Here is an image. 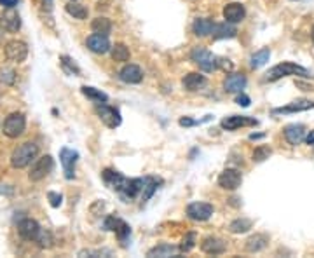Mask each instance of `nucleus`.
I'll return each instance as SVG.
<instances>
[{
  "instance_id": "5",
  "label": "nucleus",
  "mask_w": 314,
  "mask_h": 258,
  "mask_svg": "<svg viewBox=\"0 0 314 258\" xmlns=\"http://www.w3.org/2000/svg\"><path fill=\"white\" fill-rule=\"evenodd\" d=\"M52 166H54V162H52L51 155H44V157L37 159V161L31 164L28 178H30L31 182H40V180H44L45 176L52 171Z\"/></svg>"
},
{
  "instance_id": "26",
  "label": "nucleus",
  "mask_w": 314,
  "mask_h": 258,
  "mask_svg": "<svg viewBox=\"0 0 314 258\" xmlns=\"http://www.w3.org/2000/svg\"><path fill=\"white\" fill-rule=\"evenodd\" d=\"M213 24H215L213 21L201 17V19L194 21L192 30H194V33H196L197 37H208V35H211V31H213Z\"/></svg>"
},
{
  "instance_id": "36",
  "label": "nucleus",
  "mask_w": 314,
  "mask_h": 258,
  "mask_svg": "<svg viewBox=\"0 0 314 258\" xmlns=\"http://www.w3.org/2000/svg\"><path fill=\"white\" fill-rule=\"evenodd\" d=\"M156 189H157V180L156 178H145V185H143V190H142L143 201H147L149 197H152V194L156 192Z\"/></svg>"
},
{
  "instance_id": "11",
  "label": "nucleus",
  "mask_w": 314,
  "mask_h": 258,
  "mask_svg": "<svg viewBox=\"0 0 314 258\" xmlns=\"http://www.w3.org/2000/svg\"><path fill=\"white\" fill-rule=\"evenodd\" d=\"M259 121L253 117H246V115H231V117H225L220 122V126L227 131L238 129V128H246V126H257Z\"/></svg>"
},
{
  "instance_id": "28",
  "label": "nucleus",
  "mask_w": 314,
  "mask_h": 258,
  "mask_svg": "<svg viewBox=\"0 0 314 258\" xmlns=\"http://www.w3.org/2000/svg\"><path fill=\"white\" fill-rule=\"evenodd\" d=\"M91 30L98 35H107L108 37V33L112 31L110 19H107V17H96V19H93V23H91Z\"/></svg>"
},
{
  "instance_id": "3",
  "label": "nucleus",
  "mask_w": 314,
  "mask_h": 258,
  "mask_svg": "<svg viewBox=\"0 0 314 258\" xmlns=\"http://www.w3.org/2000/svg\"><path fill=\"white\" fill-rule=\"evenodd\" d=\"M24 128H26V119H24V115L14 112V114H10L9 117L3 121L2 131L7 138H17L24 133Z\"/></svg>"
},
{
  "instance_id": "47",
  "label": "nucleus",
  "mask_w": 314,
  "mask_h": 258,
  "mask_svg": "<svg viewBox=\"0 0 314 258\" xmlns=\"http://www.w3.org/2000/svg\"><path fill=\"white\" fill-rule=\"evenodd\" d=\"M192 124H196V122L190 121V119H182V121H180V126H192Z\"/></svg>"
},
{
  "instance_id": "6",
  "label": "nucleus",
  "mask_w": 314,
  "mask_h": 258,
  "mask_svg": "<svg viewBox=\"0 0 314 258\" xmlns=\"http://www.w3.org/2000/svg\"><path fill=\"white\" fill-rule=\"evenodd\" d=\"M94 110H96L98 117L101 119V122H103L107 128L114 129L121 124V114H119V110H115V108L108 107V105L105 103H98L96 107H94Z\"/></svg>"
},
{
  "instance_id": "15",
  "label": "nucleus",
  "mask_w": 314,
  "mask_h": 258,
  "mask_svg": "<svg viewBox=\"0 0 314 258\" xmlns=\"http://www.w3.org/2000/svg\"><path fill=\"white\" fill-rule=\"evenodd\" d=\"M86 45L93 52H96V54H105V52H108L112 49L107 35H98V33H94V35H91V37H87Z\"/></svg>"
},
{
  "instance_id": "4",
  "label": "nucleus",
  "mask_w": 314,
  "mask_h": 258,
  "mask_svg": "<svg viewBox=\"0 0 314 258\" xmlns=\"http://www.w3.org/2000/svg\"><path fill=\"white\" fill-rule=\"evenodd\" d=\"M190 58L203 72H213L217 68V58L204 47H196L190 52Z\"/></svg>"
},
{
  "instance_id": "2",
  "label": "nucleus",
  "mask_w": 314,
  "mask_h": 258,
  "mask_svg": "<svg viewBox=\"0 0 314 258\" xmlns=\"http://www.w3.org/2000/svg\"><path fill=\"white\" fill-rule=\"evenodd\" d=\"M288 75L308 77L309 72L304 68V66H299V65H295V63L285 61V63H280V65L273 66V68H271L269 72L266 73V80H269V82H274V80H280V79H283V77H288Z\"/></svg>"
},
{
  "instance_id": "40",
  "label": "nucleus",
  "mask_w": 314,
  "mask_h": 258,
  "mask_svg": "<svg viewBox=\"0 0 314 258\" xmlns=\"http://www.w3.org/2000/svg\"><path fill=\"white\" fill-rule=\"evenodd\" d=\"M0 79H2L5 84H14V80H16V73H14L12 70L5 68L0 72Z\"/></svg>"
},
{
  "instance_id": "21",
  "label": "nucleus",
  "mask_w": 314,
  "mask_h": 258,
  "mask_svg": "<svg viewBox=\"0 0 314 258\" xmlns=\"http://www.w3.org/2000/svg\"><path fill=\"white\" fill-rule=\"evenodd\" d=\"M103 180H105V183L110 187V189L117 190V192H121L122 187H124V183H126L124 176H122L121 173L114 171V169H105V171H103Z\"/></svg>"
},
{
  "instance_id": "45",
  "label": "nucleus",
  "mask_w": 314,
  "mask_h": 258,
  "mask_svg": "<svg viewBox=\"0 0 314 258\" xmlns=\"http://www.w3.org/2000/svg\"><path fill=\"white\" fill-rule=\"evenodd\" d=\"M17 3V0H0V5H3L5 9H12Z\"/></svg>"
},
{
  "instance_id": "29",
  "label": "nucleus",
  "mask_w": 314,
  "mask_h": 258,
  "mask_svg": "<svg viewBox=\"0 0 314 258\" xmlns=\"http://www.w3.org/2000/svg\"><path fill=\"white\" fill-rule=\"evenodd\" d=\"M252 227H253L252 220H248V218H238V220H234L229 225V231L232 234H243V232H248Z\"/></svg>"
},
{
  "instance_id": "9",
  "label": "nucleus",
  "mask_w": 314,
  "mask_h": 258,
  "mask_svg": "<svg viewBox=\"0 0 314 258\" xmlns=\"http://www.w3.org/2000/svg\"><path fill=\"white\" fill-rule=\"evenodd\" d=\"M243 176L238 169H225L218 176V185L225 190H236L238 187H241Z\"/></svg>"
},
{
  "instance_id": "32",
  "label": "nucleus",
  "mask_w": 314,
  "mask_h": 258,
  "mask_svg": "<svg viewBox=\"0 0 314 258\" xmlns=\"http://www.w3.org/2000/svg\"><path fill=\"white\" fill-rule=\"evenodd\" d=\"M82 94H84V96L89 98V100L98 101V103H105V101L108 100L107 94L101 93L100 89H94V87H87V86H84V87H82Z\"/></svg>"
},
{
  "instance_id": "31",
  "label": "nucleus",
  "mask_w": 314,
  "mask_h": 258,
  "mask_svg": "<svg viewBox=\"0 0 314 258\" xmlns=\"http://www.w3.org/2000/svg\"><path fill=\"white\" fill-rule=\"evenodd\" d=\"M66 12L75 17V19H86L87 17V9L82 3H75V2L66 3Z\"/></svg>"
},
{
  "instance_id": "20",
  "label": "nucleus",
  "mask_w": 314,
  "mask_h": 258,
  "mask_svg": "<svg viewBox=\"0 0 314 258\" xmlns=\"http://www.w3.org/2000/svg\"><path fill=\"white\" fill-rule=\"evenodd\" d=\"M201 250L206 255H222L225 252V243L218 238H206L201 243Z\"/></svg>"
},
{
  "instance_id": "39",
  "label": "nucleus",
  "mask_w": 314,
  "mask_h": 258,
  "mask_svg": "<svg viewBox=\"0 0 314 258\" xmlns=\"http://www.w3.org/2000/svg\"><path fill=\"white\" fill-rule=\"evenodd\" d=\"M70 61H72V59H70L68 56H61V65H63V68H65L68 73H72V75H73V73H79V72H80L79 66H77L75 63H70Z\"/></svg>"
},
{
  "instance_id": "18",
  "label": "nucleus",
  "mask_w": 314,
  "mask_h": 258,
  "mask_svg": "<svg viewBox=\"0 0 314 258\" xmlns=\"http://www.w3.org/2000/svg\"><path fill=\"white\" fill-rule=\"evenodd\" d=\"M143 185H145V180L142 178H133V180H126L124 187H122V196L126 199H135L136 196H140L143 190Z\"/></svg>"
},
{
  "instance_id": "35",
  "label": "nucleus",
  "mask_w": 314,
  "mask_h": 258,
  "mask_svg": "<svg viewBox=\"0 0 314 258\" xmlns=\"http://www.w3.org/2000/svg\"><path fill=\"white\" fill-rule=\"evenodd\" d=\"M271 154H273V150H271L269 147H266V145H260V147H257L255 152H253V161H255V162H264L266 159L271 157Z\"/></svg>"
},
{
  "instance_id": "17",
  "label": "nucleus",
  "mask_w": 314,
  "mask_h": 258,
  "mask_svg": "<svg viewBox=\"0 0 314 258\" xmlns=\"http://www.w3.org/2000/svg\"><path fill=\"white\" fill-rule=\"evenodd\" d=\"M246 86V77L243 73H231L224 80V89L227 93H241Z\"/></svg>"
},
{
  "instance_id": "23",
  "label": "nucleus",
  "mask_w": 314,
  "mask_h": 258,
  "mask_svg": "<svg viewBox=\"0 0 314 258\" xmlns=\"http://www.w3.org/2000/svg\"><path fill=\"white\" fill-rule=\"evenodd\" d=\"M204 84H206L204 75H201V73L197 72L189 73V75H185V79H183V87H185L187 91H197L201 89Z\"/></svg>"
},
{
  "instance_id": "16",
  "label": "nucleus",
  "mask_w": 314,
  "mask_h": 258,
  "mask_svg": "<svg viewBox=\"0 0 314 258\" xmlns=\"http://www.w3.org/2000/svg\"><path fill=\"white\" fill-rule=\"evenodd\" d=\"M119 77H121V80L126 84H138L142 82L143 79V72L138 65H126L124 68L119 72Z\"/></svg>"
},
{
  "instance_id": "7",
  "label": "nucleus",
  "mask_w": 314,
  "mask_h": 258,
  "mask_svg": "<svg viewBox=\"0 0 314 258\" xmlns=\"http://www.w3.org/2000/svg\"><path fill=\"white\" fill-rule=\"evenodd\" d=\"M5 56L7 59L14 63H23L28 56V45L21 40H10L5 44Z\"/></svg>"
},
{
  "instance_id": "25",
  "label": "nucleus",
  "mask_w": 314,
  "mask_h": 258,
  "mask_svg": "<svg viewBox=\"0 0 314 258\" xmlns=\"http://www.w3.org/2000/svg\"><path fill=\"white\" fill-rule=\"evenodd\" d=\"M236 28L234 26H231V24H227V23H220V24H217L215 23L213 24V31H211V37L213 38H232V37H236Z\"/></svg>"
},
{
  "instance_id": "22",
  "label": "nucleus",
  "mask_w": 314,
  "mask_h": 258,
  "mask_svg": "<svg viewBox=\"0 0 314 258\" xmlns=\"http://www.w3.org/2000/svg\"><path fill=\"white\" fill-rule=\"evenodd\" d=\"M309 108H314L313 101H309V100H297V101H294V103L288 105V107L276 108V110H274V114H292V112H304V110H309Z\"/></svg>"
},
{
  "instance_id": "42",
  "label": "nucleus",
  "mask_w": 314,
  "mask_h": 258,
  "mask_svg": "<svg viewBox=\"0 0 314 258\" xmlns=\"http://www.w3.org/2000/svg\"><path fill=\"white\" fill-rule=\"evenodd\" d=\"M119 224H121V218H117V217H108L107 220H105V229H107V231H115Z\"/></svg>"
},
{
  "instance_id": "8",
  "label": "nucleus",
  "mask_w": 314,
  "mask_h": 258,
  "mask_svg": "<svg viewBox=\"0 0 314 258\" xmlns=\"http://www.w3.org/2000/svg\"><path fill=\"white\" fill-rule=\"evenodd\" d=\"M213 215V206L208 203H192L187 206V217L196 222H206Z\"/></svg>"
},
{
  "instance_id": "27",
  "label": "nucleus",
  "mask_w": 314,
  "mask_h": 258,
  "mask_svg": "<svg viewBox=\"0 0 314 258\" xmlns=\"http://www.w3.org/2000/svg\"><path fill=\"white\" fill-rule=\"evenodd\" d=\"M180 250L175 248L171 245H159L156 248H152L149 252V257H161V258H168V257H176Z\"/></svg>"
},
{
  "instance_id": "12",
  "label": "nucleus",
  "mask_w": 314,
  "mask_h": 258,
  "mask_svg": "<svg viewBox=\"0 0 314 258\" xmlns=\"http://www.w3.org/2000/svg\"><path fill=\"white\" fill-rule=\"evenodd\" d=\"M59 159H61L63 169H65V176L66 178H73V171H75V164L77 159H79V154L72 148H61L59 152Z\"/></svg>"
},
{
  "instance_id": "46",
  "label": "nucleus",
  "mask_w": 314,
  "mask_h": 258,
  "mask_svg": "<svg viewBox=\"0 0 314 258\" xmlns=\"http://www.w3.org/2000/svg\"><path fill=\"white\" fill-rule=\"evenodd\" d=\"M306 141H308V145H313L314 147V131H311V133L306 136Z\"/></svg>"
},
{
  "instance_id": "1",
  "label": "nucleus",
  "mask_w": 314,
  "mask_h": 258,
  "mask_svg": "<svg viewBox=\"0 0 314 258\" xmlns=\"http://www.w3.org/2000/svg\"><path fill=\"white\" fill-rule=\"evenodd\" d=\"M37 154H38V147L33 143V141L21 143L19 147L14 148L12 155H10V164H12V168H16V169H23L35 161Z\"/></svg>"
},
{
  "instance_id": "43",
  "label": "nucleus",
  "mask_w": 314,
  "mask_h": 258,
  "mask_svg": "<svg viewBox=\"0 0 314 258\" xmlns=\"http://www.w3.org/2000/svg\"><path fill=\"white\" fill-rule=\"evenodd\" d=\"M217 68H222V70H225V72H231V70H232V63H231V59L217 58Z\"/></svg>"
},
{
  "instance_id": "34",
  "label": "nucleus",
  "mask_w": 314,
  "mask_h": 258,
  "mask_svg": "<svg viewBox=\"0 0 314 258\" xmlns=\"http://www.w3.org/2000/svg\"><path fill=\"white\" fill-rule=\"evenodd\" d=\"M35 243L38 245V248L47 250V248H51V246H52L54 239H52V234H51V232H49V231H42V229H40L38 236L35 238Z\"/></svg>"
},
{
  "instance_id": "30",
  "label": "nucleus",
  "mask_w": 314,
  "mask_h": 258,
  "mask_svg": "<svg viewBox=\"0 0 314 258\" xmlns=\"http://www.w3.org/2000/svg\"><path fill=\"white\" fill-rule=\"evenodd\" d=\"M269 58H271L269 49H262V51L255 52V54L252 56V59H250V65H252V68H260V66H264L267 61H269Z\"/></svg>"
},
{
  "instance_id": "19",
  "label": "nucleus",
  "mask_w": 314,
  "mask_h": 258,
  "mask_svg": "<svg viewBox=\"0 0 314 258\" xmlns=\"http://www.w3.org/2000/svg\"><path fill=\"white\" fill-rule=\"evenodd\" d=\"M285 138L290 145H299L306 140V128L302 124H290L285 128Z\"/></svg>"
},
{
  "instance_id": "14",
  "label": "nucleus",
  "mask_w": 314,
  "mask_h": 258,
  "mask_svg": "<svg viewBox=\"0 0 314 258\" xmlns=\"http://www.w3.org/2000/svg\"><path fill=\"white\" fill-rule=\"evenodd\" d=\"M222 14H224V19L227 21V23H239V21L245 19L246 10H245V5H241V3L238 2H232L224 7V12Z\"/></svg>"
},
{
  "instance_id": "37",
  "label": "nucleus",
  "mask_w": 314,
  "mask_h": 258,
  "mask_svg": "<svg viewBox=\"0 0 314 258\" xmlns=\"http://www.w3.org/2000/svg\"><path fill=\"white\" fill-rule=\"evenodd\" d=\"M194 246H196V234H194V232H189V234L182 239V245H180L178 250L182 253H189Z\"/></svg>"
},
{
  "instance_id": "48",
  "label": "nucleus",
  "mask_w": 314,
  "mask_h": 258,
  "mask_svg": "<svg viewBox=\"0 0 314 258\" xmlns=\"http://www.w3.org/2000/svg\"><path fill=\"white\" fill-rule=\"evenodd\" d=\"M44 3H47V9H51V0H44Z\"/></svg>"
},
{
  "instance_id": "13",
  "label": "nucleus",
  "mask_w": 314,
  "mask_h": 258,
  "mask_svg": "<svg viewBox=\"0 0 314 258\" xmlns=\"http://www.w3.org/2000/svg\"><path fill=\"white\" fill-rule=\"evenodd\" d=\"M0 28L3 31H17L21 28V19H19V14L12 9H7L5 12L0 14Z\"/></svg>"
},
{
  "instance_id": "24",
  "label": "nucleus",
  "mask_w": 314,
  "mask_h": 258,
  "mask_svg": "<svg viewBox=\"0 0 314 258\" xmlns=\"http://www.w3.org/2000/svg\"><path fill=\"white\" fill-rule=\"evenodd\" d=\"M267 243H269V238H267V236L255 234V236H252L248 241H246V250H248L250 253L262 252V250L267 246Z\"/></svg>"
},
{
  "instance_id": "10",
  "label": "nucleus",
  "mask_w": 314,
  "mask_h": 258,
  "mask_svg": "<svg viewBox=\"0 0 314 258\" xmlns=\"http://www.w3.org/2000/svg\"><path fill=\"white\" fill-rule=\"evenodd\" d=\"M40 232V225L31 218H24L17 224V234L24 239V241H35V238Z\"/></svg>"
},
{
  "instance_id": "41",
  "label": "nucleus",
  "mask_w": 314,
  "mask_h": 258,
  "mask_svg": "<svg viewBox=\"0 0 314 258\" xmlns=\"http://www.w3.org/2000/svg\"><path fill=\"white\" fill-rule=\"evenodd\" d=\"M47 199H49V203H51L52 208H58L59 204H61L63 197H61V194H58V192H49L47 194Z\"/></svg>"
},
{
  "instance_id": "38",
  "label": "nucleus",
  "mask_w": 314,
  "mask_h": 258,
  "mask_svg": "<svg viewBox=\"0 0 314 258\" xmlns=\"http://www.w3.org/2000/svg\"><path fill=\"white\" fill-rule=\"evenodd\" d=\"M114 232H115V236L119 238V241H124V239L131 234V229H129V225L126 224V222L121 220V224L117 225V229H115Z\"/></svg>"
},
{
  "instance_id": "33",
  "label": "nucleus",
  "mask_w": 314,
  "mask_h": 258,
  "mask_svg": "<svg viewBox=\"0 0 314 258\" xmlns=\"http://www.w3.org/2000/svg\"><path fill=\"white\" fill-rule=\"evenodd\" d=\"M129 56H131L129 54V49L124 44H115L112 47V58H114V61H128Z\"/></svg>"
},
{
  "instance_id": "44",
  "label": "nucleus",
  "mask_w": 314,
  "mask_h": 258,
  "mask_svg": "<svg viewBox=\"0 0 314 258\" xmlns=\"http://www.w3.org/2000/svg\"><path fill=\"white\" fill-rule=\"evenodd\" d=\"M236 101H238V103L241 105V107H248V105H250V98L246 96V94H243V93L239 94L238 98H236Z\"/></svg>"
},
{
  "instance_id": "49",
  "label": "nucleus",
  "mask_w": 314,
  "mask_h": 258,
  "mask_svg": "<svg viewBox=\"0 0 314 258\" xmlns=\"http://www.w3.org/2000/svg\"><path fill=\"white\" fill-rule=\"evenodd\" d=\"M311 37H313V42H314V26H313V33H311Z\"/></svg>"
}]
</instances>
